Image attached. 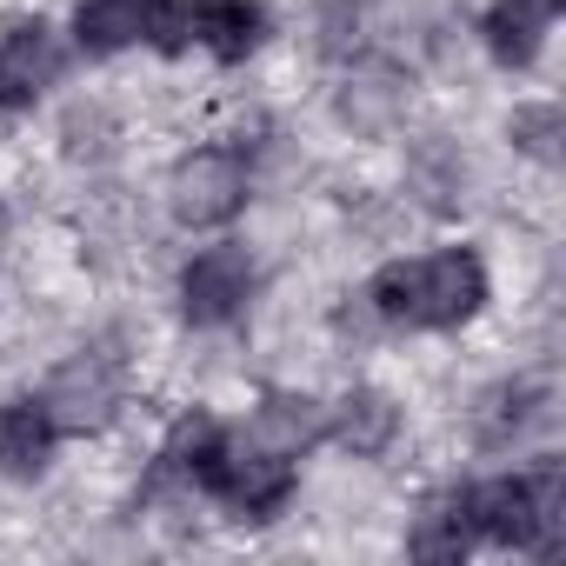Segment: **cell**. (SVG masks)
I'll list each match as a JSON object with an SVG mask.
<instances>
[{"mask_svg":"<svg viewBox=\"0 0 566 566\" xmlns=\"http://www.w3.org/2000/svg\"><path fill=\"white\" fill-rule=\"evenodd\" d=\"M360 301H367L374 321H387V327H407V334H453V327H467V321L486 314L493 280H486V260H480L473 247H433V253L374 266V280L360 287Z\"/></svg>","mask_w":566,"mask_h":566,"instance_id":"obj_1","label":"cell"},{"mask_svg":"<svg viewBox=\"0 0 566 566\" xmlns=\"http://www.w3.org/2000/svg\"><path fill=\"white\" fill-rule=\"evenodd\" d=\"M480 546H506V553H559L566 539V467L553 453H539L520 473H493L460 486Z\"/></svg>","mask_w":566,"mask_h":566,"instance_id":"obj_2","label":"cell"},{"mask_svg":"<svg viewBox=\"0 0 566 566\" xmlns=\"http://www.w3.org/2000/svg\"><path fill=\"white\" fill-rule=\"evenodd\" d=\"M187 8L193 0H74V48L87 61H114L127 48H154V54H180L187 41Z\"/></svg>","mask_w":566,"mask_h":566,"instance_id":"obj_3","label":"cell"},{"mask_svg":"<svg viewBox=\"0 0 566 566\" xmlns=\"http://www.w3.org/2000/svg\"><path fill=\"white\" fill-rule=\"evenodd\" d=\"M253 200V167L233 147H193L180 154V167L167 174V213L187 233H220L247 213Z\"/></svg>","mask_w":566,"mask_h":566,"instance_id":"obj_4","label":"cell"},{"mask_svg":"<svg viewBox=\"0 0 566 566\" xmlns=\"http://www.w3.org/2000/svg\"><path fill=\"white\" fill-rule=\"evenodd\" d=\"M294 493H301V460H287V453H273V447L233 433L227 460H220V480H213L207 500L227 506V520H240V526H273L280 513L294 506Z\"/></svg>","mask_w":566,"mask_h":566,"instance_id":"obj_5","label":"cell"},{"mask_svg":"<svg viewBox=\"0 0 566 566\" xmlns=\"http://www.w3.org/2000/svg\"><path fill=\"white\" fill-rule=\"evenodd\" d=\"M253 287H260L253 253H247L240 240H213V247H200V253L180 266V321L200 327V334L233 327V321L247 314Z\"/></svg>","mask_w":566,"mask_h":566,"instance_id":"obj_6","label":"cell"},{"mask_svg":"<svg viewBox=\"0 0 566 566\" xmlns=\"http://www.w3.org/2000/svg\"><path fill=\"white\" fill-rule=\"evenodd\" d=\"M41 400H48L61 440H74V433H107L114 413H120V400H127L120 360L101 354V347H81V354H67V360L54 367V380L41 387Z\"/></svg>","mask_w":566,"mask_h":566,"instance_id":"obj_7","label":"cell"},{"mask_svg":"<svg viewBox=\"0 0 566 566\" xmlns=\"http://www.w3.org/2000/svg\"><path fill=\"white\" fill-rule=\"evenodd\" d=\"M67 48L61 34L34 14V21H8L0 28V114H28L48 101V87L61 81Z\"/></svg>","mask_w":566,"mask_h":566,"instance_id":"obj_8","label":"cell"},{"mask_svg":"<svg viewBox=\"0 0 566 566\" xmlns=\"http://www.w3.org/2000/svg\"><path fill=\"white\" fill-rule=\"evenodd\" d=\"M273 34V14H266V0H193L187 8V41L220 61V67H240L266 48Z\"/></svg>","mask_w":566,"mask_h":566,"instance_id":"obj_9","label":"cell"},{"mask_svg":"<svg viewBox=\"0 0 566 566\" xmlns=\"http://www.w3.org/2000/svg\"><path fill=\"white\" fill-rule=\"evenodd\" d=\"M54 447H61V427H54L41 394H8L0 400V473L8 480H41L54 467Z\"/></svg>","mask_w":566,"mask_h":566,"instance_id":"obj_10","label":"cell"},{"mask_svg":"<svg viewBox=\"0 0 566 566\" xmlns=\"http://www.w3.org/2000/svg\"><path fill=\"white\" fill-rule=\"evenodd\" d=\"M559 14L546 8V0H486V14H480V48L493 54V67L506 74H526L546 48V28Z\"/></svg>","mask_w":566,"mask_h":566,"instance_id":"obj_11","label":"cell"},{"mask_svg":"<svg viewBox=\"0 0 566 566\" xmlns=\"http://www.w3.org/2000/svg\"><path fill=\"white\" fill-rule=\"evenodd\" d=\"M327 440H334L340 453H354V460H380V453L400 440V407H394V394H380V387H347V394L327 407Z\"/></svg>","mask_w":566,"mask_h":566,"instance_id":"obj_12","label":"cell"},{"mask_svg":"<svg viewBox=\"0 0 566 566\" xmlns=\"http://www.w3.org/2000/svg\"><path fill=\"white\" fill-rule=\"evenodd\" d=\"M247 440H260V447H273V453H287V460H307V447L327 440V407L307 400V394H266V400L253 407Z\"/></svg>","mask_w":566,"mask_h":566,"instance_id":"obj_13","label":"cell"},{"mask_svg":"<svg viewBox=\"0 0 566 566\" xmlns=\"http://www.w3.org/2000/svg\"><path fill=\"white\" fill-rule=\"evenodd\" d=\"M473 546H480V533H473V513H467V493H460V486L440 493V500L413 520V533H407V553H413V559H433V566H460Z\"/></svg>","mask_w":566,"mask_h":566,"instance_id":"obj_14","label":"cell"},{"mask_svg":"<svg viewBox=\"0 0 566 566\" xmlns=\"http://www.w3.org/2000/svg\"><path fill=\"white\" fill-rule=\"evenodd\" d=\"M539 413H546V387H533V380H506V387H493V394L480 400V447L506 453Z\"/></svg>","mask_w":566,"mask_h":566,"instance_id":"obj_15","label":"cell"},{"mask_svg":"<svg viewBox=\"0 0 566 566\" xmlns=\"http://www.w3.org/2000/svg\"><path fill=\"white\" fill-rule=\"evenodd\" d=\"M513 147L533 154L539 167H553V160H559V107H553V101L520 107V114H513Z\"/></svg>","mask_w":566,"mask_h":566,"instance_id":"obj_16","label":"cell"},{"mask_svg":"<svg viewBox=\"0 0 566 566\" xmlns=\"http://www.w3.org/2000/svg\"><path fill=\"white\" fill-rule=\"evenodd\" d=\"M0 247H8V207H0Z\"/></svg>","mask_w":566,"mask_h":566,"instance_id":"obj_17","label":"cell"}]
</instances>
